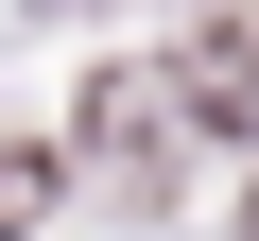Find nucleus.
<instances>
[{"instance_id":"nucleus-2","label":"nucleus","mask_w":259,"mask_h":241,"mask_svg":"<svg viewBox=\"0 0 259 241\" xmlns=\"http://www.w3.org/2000/svg\"><path fill=\"white\" fill-rule=\"evenodd\" d=\"M52 207V155H0V224H35Z\"/></svg>"},{"instance_id":"nucleus-1","label":"nucleus","mask_w":259,"mask_h":241,"mask_svg":"<svg viewBox=\"0 0 259 241\" xmlns=\"http://www.w3.org/2000/svg\"><path fill=\"white\" fill-rule=\"evenodd\" d=\"M173 86H190V120H259V18H207Z\"/></svg>"},{"instance_id":"nucleus-3","label":"nucleus","mask_w":259,"mask_h":241,"mask_svg":"<svg viewBox=\"0 0 259 241\" xmlns=\"http://www.w3.org/2000/svg\"><path fill=\"white\" fill-rule=\"evenodd\" d=\"M242 241H259V190H242Z\"/></svg>"}]
</instances>
